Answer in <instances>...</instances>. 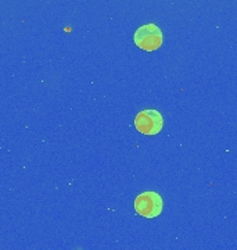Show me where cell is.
Segmentation results:
<instances>
[{
  "instance_id": "cell-3",
  "label": "cell",
  "mask_w": 237,
  "mask_h": 250,
  "mask_svg": "<svg viewBox=\"0 0 237 250\" xmlns=\"http://www.w3.org/2000/svg\"><path fill=\"white\" fill-rule=\"evenodd\" d=\"M135 126L143 135H157L164 126V118L157 110H141L135 118Z\"/></svg>"
},
{
  "instance_id": "cell-2",
  "label": "cell",
  "mask_w": 237,
  "mask_h": 250,
  "mask_svg": "<svg viewBox=\"0 0 237 250\" xmlns=\"http://www.w3.org/2000/svg\"><path fill=\"white\" fill-rule=\"evenodd\" d=\"M164 202L156 192H143L135 199V210L144 218H154L162 213Z\"/></svg>"
},
{
  "instance_id": "cell-1",
  "label": "cell",
  "mask_w": 237,
  "mask_h": 250,
  "mask_svg": "<svg viewBox=\"0 0 237 250\" xmlns=\"http://www.w3.org/2000/svg\"><path fill=\"white\" fill-rule=\"evenodd\" d=\"M135 43L146 52H154L162 45V32L156 24H146L135 32Z\"/></svg>"
}]
</instances>
